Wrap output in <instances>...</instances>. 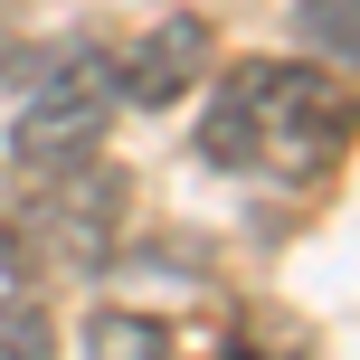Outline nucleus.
<instances>
[{
    "label": "nucleus",
    "mask_w": 360,
    "mask_h": 360,
    "mask_svg": "<svg viewBox=\"0 0 360 360\" xmlns=\"http://www.w3.org/2000/svg\"><path fill=\"white\" fill-rule=\"evenodd\" d=\"M114 67L95 48H67V57H48L38 67V86L19 95V114H10V171H29V180H48V171H76V162H95L105 152V133H114Z\"/></svg>",
    "instance_id": "3"
},
{
    "label": "nucleus",
    "mask_w": 360,
    "mask_h": 360,
    "mask_svg": "<svg viewBox=\"0 0 360 360\" xmlns=\"http://www.w3.org/2000/svg\"><path fill=\"white\" fill-rule=\"evenodd\" d=\"M228 360H266V351H247V342H237V351H228Z\"/></svg>",
    "instance_id": "8"
},
{
    "label": "nucleus",
    "mask_w": 360,
    "mask_h": 360,
    "mask_svg": "<svg viewBox=\"0 0 360 360\" xmlns=\"http://www.w3.org/2000/svg\"><path fill=\"white\" fill-rule=\"evenodd\" d=\"M124 209H133V180H124V171H105V162L48 171V180L10 209V228H0V266L29 275V285L105 275V266H114V237H124Z\"/></svg>",
    "instance_id": "2"
},
{
    "label": "nucleus",
    "mask_w": 360,
    "mask_h": 360,
    "mask_svg": "<svg viewBox=\"0 0 360 360\" xmlns=\"http://www.w3.org/2000/svg\"><path fill=\"white\" fill-rule=\"evenodd\" d=\"M209 57H218V48H209V19H199V10L152 19L124 57H105V67H114V105H133V114H171V105H190L199 76H209Z\"/></svg>",
    "instance_id": "4"
},
{
    "label": "nucleus",
    "mask_w": 360,
    "mask_h": 360,
    "mask_svg": "<svg viewBox=\"0 0 360 360\" xmlns=\"http://www.w3.org/2000/svg\"><path fill=\"white\" fill-rule=\"evenodd\" d=\"M0 360H57V323L29 294H0Z\"/></svg>",
    "instance_id": "6"
},
{
    "label": "nucleus",
    "mask_w": 360,
    "mask_h": 360,
    "mask_svg": "<svg viewBox=\"0 0 360 360\" xmlns=\"http://www.w3.org/2000/svg\"><path fill=\"white\" fill-rule=\"evenodd\" d=\"M294 29H304V48H323L332 67H351V0H304Z\"/></svg>",
    "instance_id": "7"
},
{
    "label": "nucleus",
    "mask_w": 360,
    "mask_h": 360,
    "mask_svg": "<svg viewBox=\"0 0 360 360\" xmlns=\"http://www.w3.org/2000/svg\"><path fill=\"white\" fill-rule=\"evenodd\" d=\"M342 143L351 95L304 57H247L237 76L209 86V114H199V162L237 180H313L342 162Z\"/></svg>",
    "instance_id": "1"
},
{
    "label": "nucleus",
    "mask_w": 360,
    "mask_h": 360,
    "mask_svg": "<svg viewBox=\"0 0 360 360\" xmlns=\"http://www.w3.org/2000/svg\"><path fill=\"white\" fill-rule=\"evenodd\" d=\"M86 360H171V332L152 313H86Z\"/></svg>",
    "instance_id": "5"
}]
</instances>
